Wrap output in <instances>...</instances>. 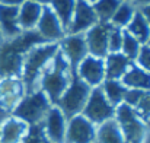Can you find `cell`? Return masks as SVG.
I'll return each instance as SVG.
<instances>
[{
    "label": "cell",
    "instance_id": "cell-33",
    "mask_svg": "<svg viewBox=\"0 0 150 143\" xmlns=\"http://www.w3.org/2000/svg\"><path fill=\"white\" fill-rule=\"evenodd\" d=\"M142 13H143V16L147 19V22H149V25H150V4H147V6H143V7H140L139 9Z\"/></svg>",
    "mask_w": 150,
    "mask_h": 143
},
{
    "label": "cell",
    "instance_id": "cell-24",
    "mask_svg": "<svg viewBox=\"0 0 150 143\" xmlns=\"http://www.w3.org/2000/svg\"><path fill=\"white\" fill-rule=\"evenodd\" d=\"M100 89H102L103 95L106 96V99L114 107L122 104L125 91H127L124 83L121 80H117V79H105L102 82V85H100Z\"/></svg>",
    "mask_w": 150,
    "mask_h": 143
},
{
    "label": "cell",
    "instance_id": "cell-3",
    "mask_svg": "<svg viewBox=\"0 0 150 143\" xmlns=\"http://www.w3.org/2000/svg\"><path fill=\"white\" fill-rule=\"evenodd\" d=\"M70 79H71L70 64L58 47V51L55 53L54 58L50 61V64L47 66V69L44 70L40 79L38 89L45 92V95L48 96L52 105H57L58 99L61 98L66 88L69 86Z\"/></svg>",
    "mask_w": 150,
    "mask_h": 143
},
{
    "label": "cell",
    "instance_id": "cell-16",
    "mask_svg": "<svg viewBox=\"0 0 150 143\" xmlns=\"http://www.w3.org/2000/svg\"><path fill=\"white\" fill-rule=\"evenodd\" d=\"M0 31L3 38H13L22 32L19 26V6L0 3Z\"/></svg>",
    "mask_w": 150,
    "mask_h": 143
},
{
    "label": "cell",
    "instance_id": "cell-26",
    "mask_svg": "<svg viewBox=\"0 0 150 143\" xmlns=\"http://www.w3.org/2000/svg\"><path fill=\"white\" fill-rule=\"evenodd\" d=\"M120 4L121 0H96L92 3V7L99 22H109Z\"/></svg>",
    "mask_w": 150,
    "mask_h": 143
},
{
    "label": "cell",
    "instance_id": "cell-35",
    "mask_svg": "<svg viewBox=\"0 0 150 143\" xmlns=\"http://www.w3.org/2000/svg\"><path fill=\"white\" fill-rule=\"evenodd\" d=\"M25 0H1L3 4H9V6H21Z\"/></svg>",
    "mask_w": 150,
    "mask_h": 143
},
{
    "label": "cell",
    "instance_id": "cell-5",
    "mask_svg": "<svg viewBox=\"0 0 150 143\" xmlns=\"http://www.w3.org/2000/svg\"><path fill=\"white\" fill-rule=\"evenodd\" d=\"M91 91H92V88L88 83H85L76 75V72L71 73L69 86L66 88L64 94L57 102V107L61 110V112L64 114V117L67 120L82 112V110L89 98Z\"/></svg>",
    "mask_w": 150,
    "mask_h": 143
},
{
    "label": "cell",
    "instance_id": "cell-43",
    "mask_svg": "<svg viewBox=\"0 0 150 143\" xmlns=\"http://www.w3.org/2000/svg\"><path fill=\"white\" fill-rule=\"evenodd\" d=\"M0 3H1V0H0Z\"/></svg>",
    "mask_w": 150,
    "mask_h": 143
},
{
    "label": "cell",
    "instance_id": "cell-11",
    "mask_svg": "<svg viewBox=\"0 0 150 143\" xmlns=\"http://www.w3.org/2000/svg\"><path fill=\"white\" fill-rule=\"evenodd\" d=\"M111 29L109 22H96L85 32V40L91 55L105 58L108 54V34Z\"/></svg>",
    "mask_w": 150,
    "mask_h": 143
},
{
    "label": "cell",
    "instance_id": "cell-32",
    "mask_svg": "<svg viewBox=\"0 0 150 143\" xmlns=\"http://www.w3.org/2000/svg\"><path fill=\"white\" fill-rule=\"evenodd\" d=\"M144 91H140V89H131V88H127V91H125V95H124V104H127V105H130V107H136L139 102H140V99L144 96Z\"/></svg>",
    "mask_w": 150,
    "mask_h": 143
},
{
    "label": "cell",
    "instance_id": "cell-37",
    "mask_svg": "<svg viewBox=\"0 0 150 143\" xmlns=\"http://www.w3.org/2000/svg\"><path fill=\"white\" fill-rule=\"evenodd\" d=\"M29 1H35V3L42 4V6H48L50 4V0H29Z\"/></svg>",
    "mask_w": 150,
    "mask_h": 143
},
{
    "label": "cell",
    "instance_id": "cell-20",
    "mask_svg": "<svg viewBox=\"0 0 150 143\" xmlns=\"http://www.w3.org/2000/svg\"><path fill=\"white\" fill-rule=\"evenodd\" d=\"M42 4L25 0L19 6V26L22 31L35 29L38 25V21L42 13Z\"/></svg>",
    "mask_w": 150,
    "mask_h": 143
},
{
    "label": "cell",
    "instance_id": "cell-38",
    "mask_svg": "<svg viewBox=\"0 0 150 143\" xmlns=\"http://www.w3.org/2000/svg\"><path fill=\"white\" fill-rule=\"evenodd\" d=\"M4 38H3V34H1V31H0V44H1V41H3Z\"/></svg>",
    "mask_w": 150,
    "mask_h": 143
},
{
    "label": "cell",
    "instance_id": "cell-19",
    "mask_svg": "<svg viewBox=\"0 0 150 143\" xmlns=\"http://www.w3.org/2000/svg\"><path fill=\"white\" fill-rule=\"evenodd\" d=\"M120 80L124 83L125 88L150 92V72L142 69L136 63H133L128 67V70L124 73V76Z\"/></svg>",
    "mask_w": 150,
    "mask_h": 143
},
{
    "label": "cell",
    "instance_id": "cell-31",
    "mask_svg": "<svg viewBox=\"0 0 150 143\" xmlns=\"http://www.w3.org/2000/svg\"><path fill=\"white\" fill-rule=\"evenodd\" d=\"M134 63L137 66H140L142 69L150 72V46L149 44H142L140 47V51L134 60Z\"/></svg>",
    "mask_w": 150,
    "mask_h": 143
},
{
    "label": "cell",
    "instance_id": "cell-12",
    "mask_svg": "<svg viewBox=\"0 0 150 143\" xmlns=\"http://www.w3.org/2000/svg\"><path fill=\"white\" fill-rule=\"evenodd\" d=\"M96 22H99V21L92 7V3H89L86 0H76L74 13H73L67 34H85Z\"/></svg>",
    "mask_w": 150,
    "mask_h": 143
},
{
    "label": "cell",
    "instance_id": "cell-14",
    "mask_svg": "<svg viewBox=\"0 0 150 143\" xmlns=\"http://www.w3.org/2000/svg\"><path fill=\"white\" fill-rule=\"evenodd\" d=\"M35 29L44 38L45 43H58L66 35L58 18L51 10L50 6L42 7V13H41V18H40L38 25H37Z\"/></svg>",
    "mask_w": 150,
    "mask_h": 143
},
{
    "label": "cell",
    "instance_id": "cell-6",
    "mask_svg": "<svg viewBox=\"0 0 150 143\" xmlns=\"http://www.w3.org/2000/svg\"><path fill=\"white\" fill-rule=\"evenodd\" d=\"M122 137L125 143H143L146 133H147V127L146 124L140 120V117L137 115V112L134 111L133 107L127 105V104H120L115 107V115H114Z\"/></svg>",
    "mask_w": 150,
    "mask_h": 143
},
{
    "label": "cell",
    "instance_id": "cell-22",
    "mask_svg": "<svg viewBox=\"0 0 150 143\" xmlns=\"http://www.w3.org/2000/svg\"><path fill=\"white\" fill-rule=\"evenodd\" d=\"M96 143H125L122 133L115 121L111 118L99 126H96Z\"/></svg>",
    "mask_w": 150,
    "mask_h": 143
},
{
    "label": "cell",
    "instance_id": "cell-39",
    "mask_svg": "<svg viewBox=\"0 0 150 143\" xmlns=\"http://www.w3.org/2000/svg\"><path fill=\"white\" fill-rule=\"evenodd\" d=\"M86 1H89V3H93V1H96V0H86Z\"/></svg>",
    "mask_w": 150,
    "mask_h": 143
},
{
    "label": "cell",
    "instance_id": "cell-2",
    "mask_svg": "<svg viewBox=\"0 0 150 143\" xmlns=\"http://www.w3.org/2000/svg\"><path fill=\"white\" fill-rule=\"evenodd\" d=\"M57 51L58 43H44L29 50L21 72V80L23 83L25 94L38 89L40 79Z\"/></svg>",
    "mask_w": 150,
    "mask_h": 143
},
{
    "label": "cell",
    "instance_id": "cell-9",
    "mask_svg": "<svg viewBox=\"0 0 150 143\" xmlns=\"http://www.w3.org/2000/svg\"><path fill=\"white\" fill-rule=\"evenodd\" d=\"M96 140V126L85 115L77 114L67 120L64 143H93Z\"/></svg>",
    "mask_w": 150,
    "mask_h": 143
},
{
    "label": "cell",
    "instance_id": "cell-41",
    "mask_svg": "<svg viewBox=\"0 0 150 143\" xmlns=\"http://www.w3.org/2000/svg\"><path fill=\"white\" fill-rule=\"evenodd\" d=\"M147 44H149V46H150V38H149V41H147Z\"/></svg>",
    "mask_w": 150,
    "mask_h": 143
},
{
    "label": "cell",
    "instance_id": "cell-44",
    "mask_svg": "<svg viewBox=\"0 0 150 143\" xmlns=\"http://www.w3.org/2000/svg\"><path fill=\"white\" fill-rule=\"evenodd\" d=\"M93 143H96V142H93Z\"/></svg>",
    "mask_w": 150,
    "mask_h": 143
},
{
    "label": "cell",
    "instance_id": "cell-10",
    "mask_svg": "<svg viewBox=\"0 0 150 143\" xmlns=\"http://www.w3.org/2000/svg\"><path fill=\"white\" fill-rule=\"evenodd\" d=\"M76 75L91 88L100 86L105 80V61L100 57L88 54L77 66Z\"/></svg>",
    "mask_w": 150,
    "mask_h": 143
},
{
    "label": "cell",
    "instance_id": "cell-25",
    "mask_svg": "<svg viewBox=\"0 0 150 143\" xmlns=\"http://www.w3.org/2000/svg\"><path fill=\"white\" fill-rule=\"evenodd\" d=\"M134 12H136V7H134V4H133L131 1H121V4H120L118 9L115 10L114 16L111 18L109 23H111L112 26L125 29V26H127L128 22L131 21Z\"/></svg>",
    "mask_w": 150,
    "mask_h": 143
},
{
    "label": "cell",
    "instance_id": "cell-7",
    "mask_svg": "<svg viewBox=\"0 0 150 143\" xmlns=\"http://www.w3.org/2000/svg\"><path fill=\"white\" fill-rule=\"evenodd\" d=\"M80 114L85 115L95 126H99L102 123L114 118L115 107L106 99V96L103 95L100 86H96V88H92L89 98H88V101H86Z\"/></svg>",
    "mask_w": 150,
    "mask_h": 143
},
{
    "label": "cell",
    "instance_id": "cell-36",
    "mask_svg": "<svg viewBox=\"0 0 150 143\" xmlns=\"http://www.w3.org/2000/svg\"><path fill=\"white\" fill-rule=\"evenodd\" d=\"M9 115H10V112H9V111H6V110H3V108L0 107V127H1L3 121H4Z\"/></svg>",
    "mask_w": 150,
    "mask_h": 143
},
{
    "label": "cell",
    "instance_id": "cell-28",
    "mask_svg": "<svg viewBox=\"0 0 150 143\" xmlns=\"http://www.w3.org/2000/svg\"><path fill=\"white\" fill-rule=\"evenodd\" d=\"M19 143H51V142L48 140V137L44 133L42 123H40V124L29 126L28 133L25 134V137Z\"/></svg>",
    "mask_w": 150,
    "mask_h": 143
},
{
    "label": "cell",
    "instance_id": "cell-4",
    "mask_svg": "<svg viewBox=\"0 0 150 143\" xmlns=\"http://www.w3.org/2000/svg\"><path fill=\"white\" fill-rule=\"evenodd\" d=\"M51 107L52 104L50 102L48 96L45 95V92L41 89H35L23 95L18 105L12 110L10 115L22 120L28 126H34L44 121Z\"/></svg>",
    "mask_w": 150,
    "mask_h": 143
},
{
    "label": "cell",
    "instance_id": "cell-18",
    "mask_svg": "<svg viewBox=\"0 0 150 143\" xmlns=\"http://www.w3.org/2000/svg\"><path fill=\"white\" fill-rule=\"evenodd\" d=\"M105 61V79H117L120 80L128 67L134 63L128 57H125L121 51L120 53H108L103 58Z\"/></svg>",
    "mask_w": 150,
    "mask_h": 143
},
{
    "label": "cell",
    "instance_id": "cell-21",
    "mask_svg": "<svg viewBox=\"0 0 150 143\" xmlns=\"http://www.w3.org/2000/svg\"><path fill=\"white\" fill-rule=\"evenodd\" d=\"M125 31L130 32L140 44H147L150 38V25L139 9H136L131 21L125 26Z\"/></svg>",
    "mask_w": 150,
    "mask_h": 143
},
{
    "label": "cell",
    "instance_id": "cell-17",
    "mask_svg": "<svg viewBox=\"0 0 150 143\" xmlns=\"http://www.w3.org/2000/svg\"><path fill=\"white\" fill-rule=\"evenodd\" d=\"M28 129L26 123L9 115L0 127V143H19L28 133Z\"/></svg>",
    "mask_w": 150,
    "mask_h": 143
},
{
    "label": "cell",
    "instance_id": "cell-13",
    "mask_svg": "<svg viewBox=\"0 0 150 143\" xmlns=\"http://www.w3.org/2000/svg\"><path fill=\"white\" fill-rule=\"evenodd\" d=\"M44 133L48 137L51 143H64L66 142V127H67V118L61 112V110L57 105H52L50 111L47 112L44 121H42Z\"/></svg>",
    "mask_w": 150,
    "mask_h": 143
},
{
    "label": "cell",
    "instance_id": "cell-27",
    "mask_svg": "<svg viewBox=\"0 0 150 143\" xmlns=\"http://www.w3.org/2000/svg\"><path fill=\"white\" fill-rule=\"evenodd\" d=\"M140 47H142V44H140L130 32H127V31L124 29V31H122L121 53H122L125 57H128L131 61H134L136 57H137V54H139V51H140Z\"/></svg>",
    "mask_w": 150,
    "mask_h": 143
},
{
    "label": "cell",
    "instance_id": "cell-1",
    "mask_svg": "<svg viewBox=\"0 0 150 143\" xmlns=\"http://www.w3.org/2000/svg\"><path fill=\"white\" fill-rule=\"evenodd\" d=\"M44 43V38L37 29L22 31L13 38H4L0 44V76L21 78L22 66L29 50Z\"/></svg>",
    "mask_w": 150,
    "mask_h": 143
},
{
    "label": "cell",
    "instance_id": "cell-30",
    "mask_svg": "<svg viewBox=\"0 0 150 143\" xmlns=\"http://www.w3.org/2000/svg\"><path fill=\"white\" fill-rule=\"evenodd\" d=\"M134 111L140 117V120L146 124V127L150 126V92H146L144 96L140 99V102L134 107Z\"/></svg>",
    "mask_w": 150,
    "mask_h": 143
},
{
    "label": "cell",
    "instance_id": "cell-23",
    "mask_svg": "<svg viewBox=\"0 0 150 143\" xmlns=\"http://www.w3.org/2000/svg\"><path fill=\"white\" fill-rule=\"evenodd\" d=\"M51 10L55 13V16L58 18L64 32L67 34L73 13H74V7H76V0H50Z\"/></svg>",
    "mask_w": 150,
    "mask_h": 143
},
{
    "label": "cell",
    "instance_id": "cell-8",
    "mask_svg": "<svg viewBox=\"0 0 150 143\" xmlns=\"http://www.w3.org/2000/svg\"><path fill=\"white\" fill-rule=\"evenodd\" d=\"M60 51L66 57V60L70 64L71 73L76 72L79 63L89 54L85 34H66L60 41H58Z\"/></svg>",
    "mask_w": 150,
    "mask_h": 143
},
{
    "label": "cell",
    "instance_id": "cell-40",
    "mask_svg": "<svg viewBox=\"0 0 150 143\" xmlns=\"http://www.w3.org/2000/svg\"><path fill=\"white\" fill-rule=\"evenodd\" d=\"M121 1H133V0H121Z\"/></svg>",
    "mask_w": 150,
    "mask_h": 143
},
{
    "label": "cell",
    "instance_id": "cell-34",
    "mask_svg": "<svg viewBox=\"0 0 150 143\" xmlns=\"http://www.w3.org/2000/svg\"><path fill=\"white\" fill-rule=\"evenodd\" d=\"M131 3L134 4V7H136V9H140V7H143V6L150 4V0H133Z\"/></svg>",
    "mask_w": 150,
    "mask_h": 143
},
{
    "label": "cell",
    "instance_id": "cell-15",
    "mask_svg": "<svg viewBox=\"0 0 150 143\" xmlns=\"http://www.w3.org/2000/svg\"><path fill=\"white\" fill-rule=\"evenodd\" d=\"M25 95V88L21 78H1L0 79V107L9 112L18 105Z\"/></svg>",
    "mask_w": 150,
    "mask_h": 143
},
{
    "label": "cell",
    "instance_id": "cell-42",
    "mask_svg": "<svg viewBox=\"0 0 150 143\" xmlns=\"http://www.w3.org/2000/svg\"><path fill=\"white\" fill-rule=\"evenodd\" d=\"M0 79H1V76H0Z\"/></svg>",
    "mask_w": 150,
    "mask_h": 143
},
{
    "label": "cell",
    "instance_id": "cell-29",
    "mask_svg": "<svg viewBox=\"0 0 150 143\" xmlns=\"http://www.w3.org/2000/svg\"><path fill=\"white\" fill-rule=\"evenodd\" d=\"M122 31L124 29L111 25V29H109V34H108V53H120L121 51Z\"/></svg>",
    "mask_w": 150,
    "mask_h": 143
}]
</instances>
